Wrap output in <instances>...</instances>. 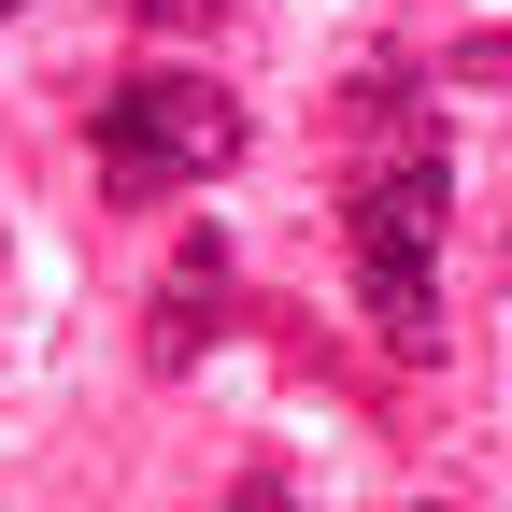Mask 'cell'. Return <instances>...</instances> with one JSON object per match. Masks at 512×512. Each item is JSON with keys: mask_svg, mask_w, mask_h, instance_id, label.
I'll return each instance as SVG.
<instances>
[{"mask_svg": "<svg viewBox=\"0 0 512 512\" xmlns=\"http://www.w3.org/2000/svg\"><path fill=\"white\" fill-rule=\"evenodd\" d=\"M356 114L384 143L356 157V200H342V242H356V313L384 356H441V200H456V157L441 128H413L399 72H370Z\"/></svg>", "mask_w": 512, "mask_h": 512, "instance_id": "obj_1", "label": "cell"}, {"mask_svg": "<svg viewBox=\"0 0 512 512\" xmlns=\"http://www.w3.org/2000/svg\"><path fill=\"white\" fill-rule=\"evenodd\" d=\"M242 100L214 72H171V57H143V72H114L100 114H86V157L114 200H185V185H228L242 171Z\"/></svg>", "mask_w": 512, "mask_h": 512, "instance_id": "obj_2", "label": "cell"}, {"mask_svg": "<svg viewBox=\"0 0 512 512\" xmlns=\"http://www.w3.org/2000/svg\"><path fill=\"white\" fill-rule=\"evenodd\" d=\"M228 299H242V256H228V228H200V242L171 256V285H157V328H143V356H157V370L214 356V342H228Z\"/></svg>", "mask_w": 512, "mask_h": 512, "instance_id": "obj_3", "label": "cell"}, {"mask_svg": "<svg viewBox=\"0 0 512 512\" xmlns=\"http://www.w3.org/2000/svg\"><path fill=\"white\" fill-rule=\"evenodd\" d=\"M228 512H299V498H285V470H242V484H228ZM427 512H441V498H427Z\"/></svg>", "mask_w": 512, "mask_h": 512, "instance_id": "obj_4", "label": "cell"}, {"mask_svg": "<svg viewBox=\"0 0 512 512\" xmlns=\"http://www.w3.org/2000/svg\"><path fill=\"white\" fill-rule=\"evenodd\" d=\"M143 15H157V29H214V0H143Z\"/></svg>", "mask_w": 512, "mask_h": 512, "instance_id": "obj_5", "label": "cell"}, {"mask_svg": "<svg viewBox=\"0 0 512 512\" xmlns=\"http://www.w3.org/2000/svg\"><path fill=\"white\" fill-rule=\"evenodd\" d=\"M0 15H29V0H0Z\"/></svg>", "mask_w": 512, "mask_h": 512, "instance_id": "obj_6", "label": "cell"}]
</instances>
